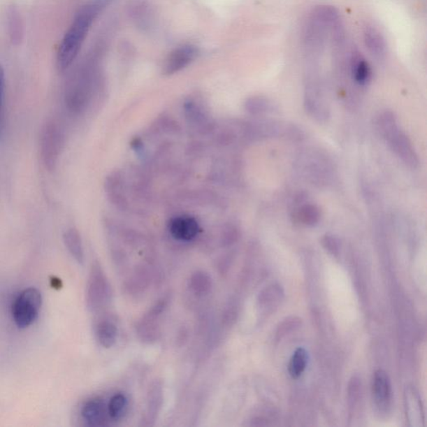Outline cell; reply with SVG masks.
Masks as SVG:
<instances>
[{
    "label": "cell",
    "mask_w": 427,
    "mask_h": 427,
    "mask_svg": "<svg viewBox=\"0 0 427 427\" xmlns=\"http://www.w3.org/2000/svg\"><path fill=\"white\" fill-rule=\"evenodd\" d=\"M43 297L37 288L24 289L16 296L12 305V318L20 329L32 326L36 321L42 307Z\"/></svg>",
    "instance_id": "cell-3"
},
{
    "label": "cell",
    "mask_w": 427,
    "mask_h": 427,
    "mask_svg": "<svg viewBox=\"0 0 427 427\" xmlns=\"http://www.w3.org/2000/svg\"><path fill=\"white\" fill-rule=\"evenodd\" d=\"M108 415L112 420H122L129 411V399L124 393H116L110 400L107 405Z\"/></svg>",
    "instance_id": "cell-22"
},
{
    "label": "cell",
    "mask_w": 427,
    "mask_h": 427,
    "mask_svg": "<svg viewBox=\"0 0 427 427\" xmlns=\"http://www.w3.org/2000/svg\"><path fill=\"white\" fill-rule=\"evenodd\" d=\"M308 363V353L304 348H297L289 362V374L293 379L299 378L304 373Z\"/></svg>",
    "instance_id": "cell-23"
},
{
    "label": "cell",
    "mask_w": 427,
    "mask_h": 427,
    "mask_svg": "<svg viewBox=\"0 0 427 427\" xmlns=\"http://www.w3.org/2000/svg\"><path fill=\"white\" fill-rule=\"evenodd\" d=\"M245 110L253 116H262L274 113L277 107L273 101L266 97L253 96L245 102Z\"/></svg>",
    "instance_id": "cell-20"
},
{
    "label": "cell",
    "mask_w": 427,
    "mask_h": 427,
    "mask_svg": "<svg viewBox=\"0 0 427 427\" xmlns=\"http://www.w3.org/2000/svg\"><path fill=\"white\" fill-rule=\"evenodd\" d=\"M103 8L102 1L86 4L75 17L59 45L56 64L59 71H66L75 61L82 45Z\"/></svg>",
    "instance_id": "cell-1"
},
{
    "label": "cell",
    "mask_w": 427,
    "mask_h": 427,
    "mask_svg": "<svg viewBox=\"0 0 427 427\" xmlns=\"http://www.w3.org/2000/svg\"><path fill=\"white\" fill-rule=\"evenodd\" d=\"M364 40L366 47L370 53L377 58H382L386 54V42L377 29L366 27L364 32Z\"/></svg>",
    "instance_id": "cell-21"
},
{
    "label": "cell",
    "mask_w": 427,
    "mask_h": 427,
    "mask_svg": "<svg viewBox=\"0 0 427 427\" xmlns=\"http://www.w3.org/2000/svg\"><path fill=\"white\" fill-rule=\"evenodd\" d=\"M163 403V389L161 383L155 382L150 388L147 402H146L145 421L148 425L157 420Z\"/></svg>",
    "instance_id": "cell-16"
},
{
    "label": "cell",
    "mask_w": 427,
    "mask_h": 427,
    "mask_svg": "<svg viewBox=\"0 0 427 427\" xmlns=\"http://www.w3.org/2000/svg\"><path fill=\"white\" fill-rule=\"evenodd\" d=\"M169 301L168 297H163L137 322V335L144 342L152 343L159 338L161 333L159 319L166 312Z\"/></svg>",
    "instance_id": "cell-6"
},
{
    "label": "cell",
    "mask_w": 427,
    "mask_h": 427,
    "mask_svg": "<svg viewBox=\"0 0 427 427\" xmlns=\"http://www.w3.org/2000/svg\"><path fill=\"white\" fill-rule=\"evenodd\" d=\"M405 416H407V420L410 426H424V405H422L419 393L413 386H407L405 388Z\"/></svg>",
    "instance_id": "cell-11"
},
{
    "label": "cell",
    "mask_w": 427,
    "mask_h": 427,
    "mask_svg": "<svg viewBox=\"0 0 427 427\" xmlns=\"http://www.w3.org/2000/svg\"><path fill=\"white\" fill-rule=\"evenodd\" d=\"M111 299V287L101 263L93 262L90 267L87 287H86V303L89 310L98 312L105 307Z\"/></svg>",
    "instance_id": "cell-5"
},
{
    "label": "cell",
    "mask_w": 427,
    "mask_h": 427,
    "mask_svg": "<svg viewBox=\"0 0 427 427\" xmlns=\"http://www.w3.org/2000/svg\"><path fill=\"white\" fill-rule=\"evenodd\" d=\"M80 417L86 425L102 426L107 424V404L101 398L86 400L80 408Z\"/></svg>",
    "instance_id": "cell-9"
},
{
    "label": "cell",
    "mask_w": 427,
    "mask_h": 427,
    "mask_svg": "<svg viewBox=\"0 0 427 427\" xmlns=\"http://www.w3.org/2000/svg\"><path fill=\"white\" fill-rule=\"evenodd\" d=\"M96 340L103 348L114 347L118 339V327L110 319H101L94 327Z\"/></svg>",
    "instance_id": "cell-13"
},
{
    "label": "cell",
    "mask_w": 427,
    "mask_h": 427,
    "mask_svg": "<svg viewBox=\"0 0 427 427\" xmlns=\"http://www.w3.org/2000/svg\"><path fill=\"white\" fill-rule=\"evenodd\" d=\"M350 74L354 83L359 86L368 85L372 78L368 63L355 51H352L351 56Z\"/></svg>",
    "instance_id": "cell-14"
},
{
    "label": "cell",
    "mask_w": 427,
    "mask_h": 427,
    "mask_svg": "<svg viewBox=\"0 0 427 427\" xmlns=\"http://www.w3.org/2000/svg\"><path fill=\"white\" fill-rule=\"evenodd\" d=\"M240 238V231L235 225H228L224 229L222 236V243L224 247H230Z\"/></svg>",
    "instance_id": "cell-25"
},
{
    "label": "cell",
    "mask_w": 427,
    "mask_h": 427,
    "mask_svg": "<svg viewBox=\"0 0 427 427\" xmlns=\"http://www.w3.org/2000/svg\"><path fill=\"white\" fill-rule=\"evenodd\" d=\"M322 247L333 256H338L340 251V240L334 235L327 234L322 237Z\"/></svg>",
    "instance_id": "cell-26"
},
{
    "label": "cell",
    "mask_w": 427,
    "mask_h": 427,
    "mask_svg": "<svg viewBox=\"0 0 427 427\" xmlns=\"http://www.w3.org/2000/svg\"><path fill=\"white\" fill-rule=\"evenodd\" d=\"M305 173L313 183L327 184L332 177V168L328 159L321 155L308 157V161L304 163Z\"/></svg>",
    "instance_id": "cell-12"
},
{
    "label": "cell",
    "mask_w": 427,
    "mask_h": 427,
    "mask_svg": "<svg viewBox=\"0 0 427 427\" xmlns=\"http://www.w3.org/2000/svg\"><path fill=\"white\" fill-rule=\"evenodd\" d=\"M64 243L72 257L79 263L83 264L85 261V251L80 232L75 228L68 229L63 235Z\"/></svg>",
    "instance_id": "cell-17"
},
{
    "label": "cell",
    "mask_w": 427,
    "mask_h": 427,
    "mask_svg": "<svg viewBox=\"0 0 427 427\" xmlns=\"http://www.w3.org/2000/svg\"><path fill=\"white\" fill-rule=\"evenodd\" d=\"M377 131L388 145L405 165L412 169L419 166V158L408 136L399 126L393 112L386 110L379 114L377 120Z\"/></svg>",
    "instance_id": "cell-2"
},
{
    "label": "cell",
    "mask_w": 427,
    "mask_h": 427,
    "mask_svg": "<svg viewBox=\"0 0 427 427\" xmlns=\"http://www.w3.org/2000/svg\"><path fill=\"white\" fill-rule=\"evenodd\" d=\"M199 55V50L196 46L184 45L175 50L166 59L163 73L166 75L175 74L187 67Z\"/></svg>",
    "instance_id": "cell-8"
},
{
    "label": "cell",
    "mask_w": 427,
    "mask_h": 427,
    "mask_svg": "<svg viewBox=\"0 0 427 427\" xmlns=\"http://www.w3.org/2000/svg\"><path fill=\"white\" fill-rule=\"evenodd\" d=\"M301 326V320L298 317H291L284 319L280 323L277 332H275V340H280L287 335L295 331Z\"/></svg>",
    "instance_id": "cell-24"
},
{
    "label": "cell",
    "mask_w": 427,
    "mask_h": 427,
    "mask_svg": "<svg viewBox=\"0 0 427 427\" xmlns=\"http://www.w3.org/2000/svg\"><path fill=\"white\" fill-rule=\"evenodd\" d=\"M168 228L171 235L180 241L195 239L200 231L199 223L191 215H180L171 219Z\"/></svg>",
    "instance_id": "cell-10"
},
{
    "label": "cell",
    "mask_w": 427,
    "mask_h": 427,
    "mask_svg": "<svg viewBox=\"0 0 427 427\" xmlns=\"http://www.w3.org/2000/svg\"><path fill=\"white\" fill-rule=\"evenodd\" d=\"M293 217L302 226L313 227L320 223L321 211L319 206L312 203H303L295 210Z\"/></svg>",
    "instance_id": "cell-15"
},
{
    "label": "cell",
    "mask_w": 427,
    "mask_h": 427,
    "mask_svg": "<svg viewBox=\"0 0 427 427\" xmlns=\"http://www.w3.org/2000/svg\"><path fill=\"white\" fill-rule=\"evenodd\" d=\"M361 390V382L360 379L356 377H353L351 379L350 384H349V403L354 405V403L357 402L358 398H359Z\"/></svg>",
    "instance_id": "cell-28"
},
{
    "label": "cell",
    "mask_w": 427,
    "mask_h": 427,
    "mask_svg": "<svg viewBox=\"0 0 427 427\" xmlns=\"http://www.w3.org/2000/svg\"><path fill=\"white\" fill-rule=\"evenodd\" d=\"M284 291L282 287L277 284H271L263 290L259 295L258 303L260 308L266 310H273L283 299Z\"/></svg>",
    "instance_id": "cell-19"
},
{
    "label": "cell",
    "mask_w": 427,
    "mask_h": 427,
    "mask_svg": "<svg viewBox=\"0 0 427 427\" xmlns=\"http://www.w3.org/2000/svg\"><path fill=\"white\" fill-rule=\"evenodd\" d=\"M212 287V278L204 270L195 271L188 280L189 290L198 297L209 295Z\"/></svg>",
    "instance_id": "cell-18"
},
{
    "label": "cell",
    "mask_w": 427,
    "mask_h": 427,
    "mask_svg": "<svg viewBox=\"0 0 427 427\" xmlns=\"http://www.w3.org/2000/svg\"><path fill=\"white\" fill-rule=\"evenodd\" d=\"M4 89H6V74L3 68L0 66V135L3 127Z\"/></svg>",
    "instance_id": "cell-27"
},
{
    "label": "cell",
    "mask_w": 427,
    "mask_h": 427,
    "mask_svg": "<svg viewBox=\"0 0 427 427\" xmlns=\"http://www.w3.org/2000/svg\"><path fill=\"white\" fill-rule=\"evenodd\" d=\"M10 29H12V40L19 41L20 40V19L18 13L12 11L10 13Z\"/></svg>",
    "instance_id": "cell-29"
},
{
    "label": "cell",
    "mask_w": 427,
    "mask_h": 427,
    "mask_svg": "<svg viewBox=\"0 0 427 427\" xmlns=\"http://www.w3.org/2000/svg\"><path fill=\"white\" fill-rule=\"evenodd\" d=\"M372 390L373 400L379 412H388L391 404L392 388L391 379L385 370L379 369L375 372Z\"/></svg>",
    "instance_id": "cell-7"
},
{
    "label": "cell",
    "mask_w": 427,
    "mask_h": 427,
    "mask_svg": "<svg viewBox=\"0 0 427 427\" xmlns=\"http://www.w3.org/2000/svg\"><path fill=\"white\" fill-rule=\"evenodd\" d=\"M66 142L64 128L56 120H51L43 128L41 140L42 161L46 169L54 171Z\"/></svg>",
    "instance_id": "cell-4"
}]
</instances>
